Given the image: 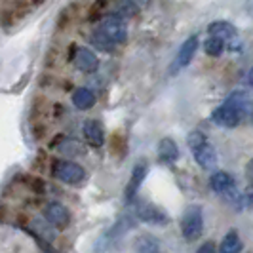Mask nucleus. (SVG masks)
<instances>
[{
    "instance_id": "9d476101",
    "label": "nucleus",
    "mask_w": 253,
    "mask_h": 253,
    "mask_svg": "<svg viewBox=\"0 0 253 253\" xmlns=\"http://www.w3.org/2000/svg\"><path fill=\"white\" fill-rule=\"evenodd\" d=\"M82 131H84V137L88 141L91 147L99 149L105 141V129L99 120H86L82 124Z\"/></svg>"
},
{
    "instance_id": "ddd939ff",
    "label": "nucleus",
    "mask_w": 253,
    "mask_h": 253,
    "mask_svg": "<svg viewBox=\"0 0 253 253\" xmlns=\"http://www.w3.org/2000/svg\"><path fill=\"white\" fill-rule=\"evenodd\" d=\"M210 185L219 194H228L234 190V177L227 171H215L210 179Z\"/></svg>"
},
{
    "instance_id": "7ed1b4c3",
    "label": "nucleus",
    "mask_w": 253,
    "mask_h": 253,
    "mask_svg": "<svg viewBox=\"0 0 253 253\" xmlns=\"http://www.w3.org/2000/svg\"><path fill=\"white\" fill-rule=\"evenodd\" d=\"M204 230V215L200 206H189L181 217V232L189 242L202 236Z\"/></svg>"
},
{
    "instance_id": "9b49d317",
    "label": "nucleus",
    "mask_w": 253,
    "mask_h": 253,
    "mask_svg": "<svg viewBox=\"0 0 253 253\" xmlns=\"http://www.w3.org/2000/svg\"><path fill=\"white\" fill-rule=\"evenodd\" d=\"M75 65L82 71V73H95L99 67V59L97 55L88 48H78L75 55Z\"/></svg>"
},
{
    "instance_id": "a211bd4d",
    "label": "nucleus",
    "mask_w": 253,
    "mask_h": 253,
    "mask_svg": "<svg viewBox=\"0 0 253 253\" xmlns=\"http://www.w3.org/2000/svg\"><path fill=\"white\" fill-rule=\"evenodd\" d=\"M223 48H225L223 40H219V38H215V37H210L208 40H206V44H204V51H206L208 55H211V57L221 55Z\"/></svg>"
},
{
    "instance_id": "4468645a",
    "label": "nucleus",
    "mask_w": 253,
    "mask_h": 253,
    "mask_svg": "<svg viewBox=\"0 0 253 253\" xmlns=\"http://www.w3.org/2000/svg\"><path fill=\"white\" fill-rule=\"evenodd\" d=\"M73 105H75L78 111H88L95 105V95L93 91L88 88H78L73 93Z\"/></svg>"
},
{
    "instance_id": "2eb2a0df",
    "label": "nucleus",
    "mask_w": 253,
    "mask_h": 253,
    "mask_svg": "<svg viewBox=\"0 0 253 253\" xmlns=\"http://www.w3.org/2000/svg\"><path fill=\"white\" fill-rule=\"evenodd\" d=\"M135 252L137 253H162V246L160 242L156 240L151 234H141L139 238L133 244Z\"/></svg>"
},
{
    "instance_id": "6e6552de",
    "label": "nucleus",
    "mask_w": 253,
    "mask_h": 253,
    "mask_svg": "<svg viewBox=\"0 0 253 253\" xmlns=\"http://www.w3.org/2000/svg\"><path fill=\"white\" fill-rule=\"evenodd\" d=\"M44 213H46V219L50 221L51 227H55V228H67L69 223H71V213H69V210L59 202H50L46 206V211H44Z\"/></svg>"
},
{
    "instance_id": "f03ea898",
    "label": "nucleus",
    "mask_w": 253,
    "mask_h": 253,
    "mask_svg": "<svg viewBox=\"0 0 253 253\" xmlns=\"http://www.w3.org/2000/svg\"><path fill=\"white\" fill-rule=\"evenodd\" d=\"M187 143H189V149L192 152V156H194V160L198 162V166L202 169H213L215 168L217 152L202 131H198V129L190 131L189 137H187Z\"/></svg>"
},
{
    "instance_id": "f8f14e48",
    "label": "nucleus",
    "mask_w": 253,
    "mask_h": 253,
    "mask_svg": "<svg viewBox=\"0 0 253 253\" xmlns=\"http://www.w3.org/2000/svg\"><path fill=\"white\" fill-rule=\"evenodd\" d=\"M179 158V149L175 145V141L169 139V137H164L158 143V160L162 164H173L177 162Z\"/></svg>"
},
{
    "instance_id": "1a4fd4ad",
    "label": "nucleus",
    "mask_w": 253,
    "mask_h": 253,
    "mask_svg": "<svg viewBox=\"0 0 253 253\" xmlns=\"http://www.w3.org/2000/svg\"><path fill=\"white\" fill-rule=\"evenodd\" d=\"M145 177H147V164H145V162H139V164L131 169V175H129V181H127V185H126V202H131V200H133V196L137 194V190H139V187L143 185Z\"/></svg>"
},
{
    "instance_id": "39448f33",
    "label": "nucleus",
    "mask_w": 253,
    "mask_h": 253,
    "mask_svg": "<svg viewBox=\"0 0 253 253\" xmlns=\"http://www.w3.org/2000/svg\"><path fill=\"white\" fill-rule=\"evenodd\" d=\"M51 171H53V177L59 179L61 183H67V185H78L86 177L84 168L80 164H76V162H71V160L57 162V164L53 166Z\"/></svg>"
},
{
    "instance_id": "6ab92c4d",
    "label": "nucleus",
    "mask_w": 253,
    "mask_h": 253,
    "mask_svg": "<svg viewBox=\"0 0 253 253\" xmlns=\"http://www.w3.org/2000/svg\"><path fill=\"white\" fill-rule=\"evenodd\" d=\"M91 42H93L95 48H99V50H103V51H113L114 48H116L113 42L105 37L103 33H99V31H95V33L91 35Z\"/></svg>"
},
{
    "instance_id": "f3484780",
    "label": "nucleus",
    "mask_w": 253,
    "mask_h": 253,
    "mask_svg": "<svg viewBox=\"0 0 253 253\" xmlns=\"http://www.w3.org/2000/svg\"><path fill=\"white\" fill-rule=\"evenodd\" d=\"M210 35L219 38V40H230V38L236 37V29L230 23L217 21V23H211V27H210Z\"/></svg>"
},
{
    "instance_id": "20e7f679",
    "label": "nucleus",
    "mask_w": 253,
    "mask_h": 253,
    "mask_svg": "<svg viewBox=\"0 0 253 253\" xmlns=\"http://www.w3.org/2000/svg\"><path fill=\"white\" fill-rule=\"evenodd\" d=\"M97 31L103 33L105 37L113 42L114 46L124 44V42H126V38H127L126 23H124V19H122V17H118V15H107V17L101 21V25H99Z\"/></svg>"
},
{
    "instance_id": "dca6fc26",
    "label": "nucleus",
    "mask_w": 253,
    "mask_h": 253,
    "mask_svg": "<svg viewBox=\"0 0 253 253\" xmlns=\"http://www.w3.org/2000/svg\"><path fill=\"white\" fill-rule=\"evenodd\" d=\"M242 252V240H240V234L230 230L225 234V238L221 242L219 246V252L217 253H240Z\"/></svg>"
},
{
    "instance_id": "0eeeda50",
    "label": "nucleus",
    "mask_w": 253,
    "mask_h": 253,
    "mask_svg": "<svg viewBox=\"0 0 253 253\" xmlns=\"http://www.w3.org/2000/svg\"><path fill=\"white\" fill-rule=\"evenodd\" d=\"M196 48H198V38L196 37L187 38V40L183 42V46L179 48L177 57H175L173 63H171V73H177L181 69H185V67L192 61V57H194V53H196Z\"/></svg>"
},
{
    "instance_id": "aec40b11",
    "label": "nucleus",
    "mask_w": 253,
    "mask_h": 253,
    "mask_svg": "<svg viewBox=\"0 0 253 253\" xmlns=\"http://www.w3.org/2000/svg\"><path fill=\"white\" fill-rule=\"evenodd\" d=\"M196 253H217V250L211 242H206V244H202V246L198 248V252Z\"/></svg>"
},
{
    "instance_id": "f257e3e1",
    "label": "nucleus",
    "mask_w": 253,
    "mask_h": 253,
    "mask_svg": "<svg viewBox=\"0 0 253 253\" xmlns=\"http://www.w3.org/2000/svg\"><path fill=\"white\" fill-rule=\"evenodd\" d=\"M250 107V97L246 91H232L227 101L211 113V120L221 127H234L240 124L242 116Z\"/></svg>"
},
{
    "instance_id": "423d86ee",
    "label": "nucleus",
    "mask_w": 253,
    "mask_h": 253,
    "mask_svg": "<svg viewBox=\"0 0 253 253\" xmlns=\"http://www.w3.org/2000/svg\"><path fill=\"white\" fill-rule=\"evenodd\" d=\"M135 215L139 217L143 223L154 225V227H166L169 223V215L162 208H158L154 204H141V206H137Z\"/></svg>"
}]
</instances>
